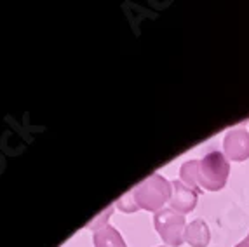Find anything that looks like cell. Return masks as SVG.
I'll return each instance as SVG.
<instances>
[{"instance_id": "8", "label": "cell", "mask_w": 249, "mask_h": 247, "mask_svg": "<svg viewBox=\"0 0 249 247\" xmlns=\"http://www.w3.org/2000/svg\"><path fill=\"white\" fill-rule=\"evenodd\" d=\"M112 211H113V206H108L107 209L101 212L98 218H94L92 221H89L88 223V230H94V231H98V230H101V228H105L107 227V221H108V218L112 216Z\"/></svg>"}, {"instance_id": "7", "label": "cell", "mask_w": 249, "mask_h": 247, "mask_svg": "<svg viewBox=\"0 0 249 247\" xmlns=\"http://www.w3.org/2000/svg\"><path fill=\"white\" fill-rule=\"evenodd\" d=\"M94 247H127V246H125L122 235L115 228L107 225L101 230L94 231Z\"/></svg>"}, {"instance_id": "4", "label": "cell", "mask_w": 249, "mask_h": 247, "mask_svg": "<svg viewBox=\"0 0 249 247\" xmlns=\"http://www.w3.org/2000/svg\"><path fill=\"white\" fill-rule=\"evenodd\" d=\"M223 152L229 160L244 162L249 159V132L246 129H230L223 140Z\"/></svg>"}, {"instance_id": "2", "label": "cell", "mask_w": 249, "mask_h": 247, "mask_svg": "<svg viewBox=\"0 0 249 247\" xmlns=\"http://www.w3.org/2000/svg\"><path fill=\"white\" fill-rule=\"evenodd\" d=\"M134 198L138 211L145 209L150 212H159L164 209V204L171 200L173 185L160 174H152L142 183H138L133 190H129Z\"/></svg>"}, {"instance_id": "10", "label": "cell", "mask_w": 249, "mask_h": 247, "mask_svg": "<svg viewBox=\"0 0 249 247\" xmlns=\"http://www.w3.org/2000/svg\"><path fill=\"white\" fill-rule=\"evenodd\" d=\"M248 237H249V235H248Z\"/></svg>"}, {"instance_id": "9", "label": "cell", "mask_w": 249, "mask_h": 247, "mask_svg": "<svg viewBox=\"0 0 249 247\" xmlns=\"http://www.w3.org/2000/svg\"><path fill=\"white\" fill-rule=\"evenodd\" d=\"M235 247H249V237H246V239L242 240V242H239V244H237Z\"/></svg>"}, {"instance_id": "5", "label": "cell", "mask_w": 249, "mask_h": 247, "mask_svg": "<svg viewBox=\"0 0 249 247\" xmlns=\"http://www.w3.org/2000/svg\"><path fill=\"white\" fill-rule=\"evenodd\" d=\"M173 195H171L169 206L173 211L179 212V214H187L190 211L196 209L197 206V198H199V194L196 190L188 188L183 181H173Z\"/></svg>"}, {"instance_id": "6", "label": "cell", "mask_w": 249, "mask_h": 247, "mask_svg": "<svg viewBox=\"0 0 249 247\" xmlns=\"http://www.w3.org/2000/svg\"><path fill=\"white\" fill-rule=\"evenodd\" d=\"M211 240L208 223L204 219H194L190 225H187L185 230V242H188L192 247H208Z\"/></svg>"}, {"instance_id": "1", "label": "cell", "mask_w": 249, "mask_h": 247, "mask_svg": "<svg viewBox=\"0 0 249 247\" xmlns=\"http://www.w3.org/2000/svg\"><path fill=\"white\" fill-rule=\"evenodd\" d=\"M230 174V164L225 153L211 150L200 160H187L179 167V181L188 188L196 190L197 194L218 192L227 185Z\"/></svg>"}, {"instance_id": "3", "label": "cell", "mask_w": 249, "mask_h": 247, "mask_svg": "<svg viewBox=\"0 0 249 247\" xmlns=\"http://www.w3.org/2000/svg\"><path fill=\"white\" fill-rule=\"evenodd\" d=\"M155 230L160 235V239L171 247H179L185 242V230H187V219L185 216L169 209H162L154 216Z\"/></svg>"}]
</instances>
